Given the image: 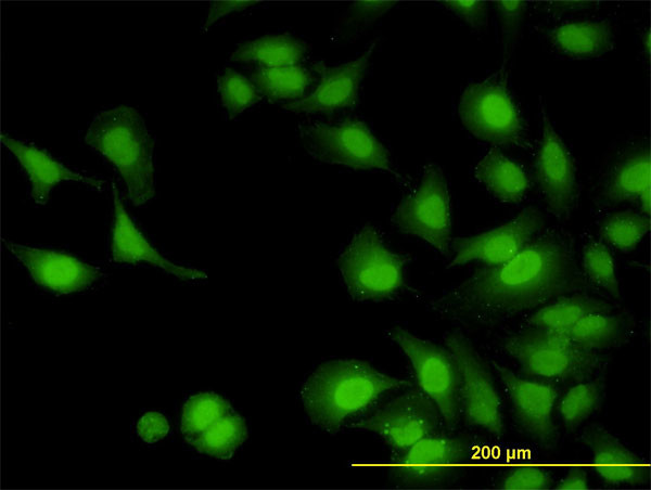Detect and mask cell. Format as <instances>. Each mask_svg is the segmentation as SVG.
Listing matches in <instances>:
<instances>
[{
    "label": "cell",
    "instance_id": "cell-25",
    "mask_svg": "<svg viewBox=\"0 0 651 490\" xmlns=\"http://www.w3.org/2000/svg\"><path fill=\"white\" fill-rule=\"evenodd\" d=\"M612 310L613 306L604 300L576 294L561 297L536 311L528 319V326L562 332L588 314Z\"/></svg>",
    "mask_w": 651,
    "mask_h": 490
},
{
    "label": "cell",
    "instance_id": "cell-15",
    "mask_svg": "<svg viewBox=\"0 0 651 490\" xmlns=\"http://www.w3.org/2000/svg\"><path fill=\"white\" fill-rule=\"evenodd\" d=\"M523 429L541 447L553 448L558 429L552 418L558 390L550 384L522 378L503 365L493 362Z\"/></svg>",
    "mask_w": 651,
    "mask_h": 490
},
{
    "label": "cell",
    "instance_id": "cell-2",
    "mask_svg": "<svg viewBox=\"0 0 651 490\" xmlns=\"http://www.w3.org/2000/svg\"><path fill=\"white\" fill-rule=\"evenodd\" d=\"M408 382L378 372L359 360H334L320 365L304 383L301 398L310 420L335 433L347 417L379 396Z\"/></svg>",
    "mask_w": 651,
    "mask_h": 490
},
{
    "label": "cell",
    "instance_id": "cell-40",
    "mask_svg": "<svg viewBox=\"0 0 651 490\" xmlns=\"http://www.w3.org/2000/svg\"><path fill=\"white\" fill-rule=\"evenodd\" d=\"M589 481L586 470L580 466L571 467L562 480L556 486L561 490L588 489Z\"/></svg>",
    "mask_w": 651,
    "mask_h": 490
},
{
    "label": "cell",
    "instance_id": "cell-13",
    "mask_svg": "<svg viewBox=\"0 0 651 490\" xmlns=\"http://www.w3.org/2000/svg\"><path fill=\"white\" fill-rule=\"evenodd\" d=\"M545 223V217L535 207L524 208L516 217L489 231L456 238L452 243L454 257L448 267H458L470 261H482L497 266L512 259L528 244Z\"/></svg>",
    "mask_w": 651,
    "mask_h": 490
},
{
    "label": "cell",
    "instance_id": "cell-1",
    "mask_svg": "<svg viewBox=\"0 0 651 490\" xmlns=\"http://www.w3.org/2000/svg\"><path fill=\"white\" fill-rule=\"evenodd\" d=\"M577 281L570 246L548 234L531 241L512 259L476 270L433 307L448 317L494 322L558 297Z\"/></svg>",
    "mask_w": 651,
    "mask_h": 490
},
{
    "label": "cell",
    "instance_id": "cell-23",
    "mask_svg": "<svg viewBox=\"0 0 651 490\" xmlns=\"http://www.w3.org/2000/svg\"><path fill=\"white\" fill-rule=\"evenodd\" d=\"M476 179L499 201L518 203L529 188V179L524 169L493 149L476 165Z\"/></svg>",
    "mask_w": 651,
    "mask_h": 490
},
{
    "label": "cell",
    "instance_id": "cell-7",
    "mask_svg": "<svg viewBox=\"0 0 651 490\" xmlns=\"http://www.w3.org/2000/svg\"><path fill=\"white\" fill-rule=\"evenodd\" d=\"M393 221L404 233L421 237L443 255L448 254L450 199L445 176L438 165L425 166L419 184L397 206Z\"/></svg>",
    "mask_w": 651,
    "mask_h": 490
},
{
    "label": "cell",
    "instance_id": "cell-22",
    "mask_svg": "<svg viewBox=\"0 0 651 490\" xmlns=\"http://www.w3.org/2000/svg\"><path fill=\"white\" fill-rule=\"evenodd\" d=\"M548 40L558 52L572 57H595L614 46L612 26L604 20L572 21L553 27Z\"/></svg>",
    "mask_w": 651,
    "mask_h": 490
},
{
    "label": "cell",
    "instance_id": "cell-37",
    "mask_svg": "<svg viewBox=\"0 0 651 490\" xmlns=\"http://www.w3.org/2000/svg\"><path fill=\"white\" fill-rule=\"evenodd\" d=\"M450 10L475 31H484L488 23V5L485 1H444Z\"/></svg>",
    "mask_w": 651,
    "mask_h": 490
},
{
    "label": "cell",
    "instance_id": "cell-39",
    "mask_svg": "<svg viewBox=\"0 0 651 490\" xmlns=\"http://www.w3.org/2000/svg\"><path fill=\"white\" fill-rule=\"evenodd\" d=\"M255 3H256V1H215V2H212L203 27L207 28L209 25L214 24L220 17H222L231 12H234V11H241V10L248 8Z\"/></svg>",
    "mask_w": 651,
    "mask_h": 490
},
{
    "label": "cell",
    "instance_id": "cell-20",
    "mask_svg": "<svg viewBox=\"0 0 651 490\" xmlns=\"http://www.w3.org/2000/svg\"><path fill=\"white\" fill-rule=\"evenodd\" d=\"M651 160L648 147L626 152L608 172L599 198L603 204L637 202L641 214L650 215Z\"/></svg>",
    "mask_w": 651,
    "mask_h": 490
},
{
    "label": "cell",
    "instance_id": "cell-33",
    "mask_svg": "<svg viewBox=\"0 0 651 490\" xmlns=\"http://www.w3.org/2000/svg\"><path fill=\"white\" fill-rule=\"evenodd\" d=\"M218 90L221 104L231 117L241 114L259 100L254 82L230 68L220 75Z\"/></svg>",
    "mask_w": 651,
    "mask_h": 490
},
{
    "label": "cell",
    "instance_id": "cell-16",
    "mask_svg": "<svg viewBox=\"0 0 651 490\" xmlns=\"http://www.w3.org/2000/svg\"><path fill=\"white\" fill-rule=\"evenodd\" d=\"M5 246L38 285L55 293L69 294L85 289L101 276L99 269L65 253L9 242H5Z\"/></svg>",
    "mask_w": 651,
    "mask_h": 490
},
{
    "label": "cell",
    "instance_id": "cell-8",
    "mask_svg": "<svg viewBox=\"0 0 651 490\" xmlns=\"http://www.w3.org/2000/svg\"><path fill=\"white\" fill-rule=\"evenodd\" d=\"M459 117L474 137L497 145H520L524 121L509 90L495 81L467 87L459 103Z\"/></svg>",
    "mask_w": 651,
    "mask_h": 490
},
{
    "label": "cell",
    "instance_id": "cell-12",
    "mask_svg": "<svg viewBox=\"0 0 651 490\" xmlns=\"http://www.w3.org/2000/svg\"><path fill=\"white\" fill-rule=\"evenodd\" d=\"M468 454L465 439L435 433L398 453L393 477L406 487L439 486L452 476Z\"/></svg>",
    "mask_w": 651,
    "mask_h": 490
},
{
    "label": "cell",
    "instance_id": "cell-6",
    "mask_svg": "<svg viewBox=\"0 0 651 490\" xmlns=\"http://www.w3.org/2000/svg\"><path fill=\"white\" fill-rule=\"evenodd\" d=\"M388 336L409 359L420 389L436 404L448 428H454L460 414V373L448 349L423 340L401 327Z\"/></svg>",
    "mask_w": 651,
    "mask_h": 490
},
{
    "label": "cell",
    "instance_id": "cell-4",
    "mask_svg": "<svg viewBox=\"0 0 651 490\" xmlns=\"http://www.w3.org/2000/svg\"><path fill=\"white\" fill-rule=\"evenodd\" d=\"M505 349L524 373L557 381H584L595 375L603 359L577 346L562 332L528 327L505 341Z\"/></svg>",
    "mask_w": 651,
    "mask_h": 490
},
{
    "label": "cell",
    "instance_id": "cell-35",
    "mask_svg": "<svg viewBox=\"0 0 651 490\" xmlns=\"http://www.w3.org/2000/svg\"><path fill=\"white\" fill-rule=\"evenodd\" d=\"M552 476L540 466H516L511 468L498 485L499 489L510 490H540L549 489L552 485Z\"/></svg>",
    "mask_w": 651,
    "mask_h": 490
},
{
    "label": "cell",
    "instance_id": "cell-31",
    "mask_svg": "<svg viewBox=\"0 0 651 490\" xmlns=\"http://www.w3.org/2000/svg\"><path fill=\"white\" fill-rule=\"evenodd\" d=\"M602 387L599 382H585L570 388L560 399L558 412L570 428L580 425L600 405Z\"/></svg>",
    "mask_w": 651,
    "mask_h": 490
},
{
    "label": "cell",
    "instance_id": "cell-41",
    "mask_svg": "<svg viewBox=\"0 0 651 490\" xmlns=\"http://www.w3.org/2000/svg\"><path fill=\"white\" fill-rule=\"evenodd\" d=\"M595 5L596 3L591 1H553L551 3H547L546 8L552 13L561 14L566 12L590 9Z\"/></svg>",
    "mask_w": 651,
    "mask_h": 490
},
{
    "label": "cell",
    "instance_id": "cell-27",
    "mask_svg": "<svg viewBox=\"0 0 651 490\" xmlns=\"http://www.w3.org/2000/svg\"><path fill=\"white\" fill-rule=\"evenodd\" d=\"M256 88L273 101H291L302 98L311 81L310 72L299 65L266 68L252 75Z\"/></svg>",
    "mask_w": 651,
    "mask_h": 490
},
{
    "label": "cell",
    "instance_id": "cell-30",
    "mask_svg": "<svg viewBox=\"0 0 651 490\" xmlns=\"http://www.w3.org/2000/svg\"><path fill=\"white\" fill-rule=\"evenodd\" d=\"M230 412L231 407L220 396L213 392L195 395L183 405L181 431L191 441Z\"/></svg>",
    "mask_w": 651,
    "mask_h": 490
},
{
    "label": "cell",
    "instance_id": "cell-17",
    "mask_svg": "<svg viewBox=\"0 0 651 490\" xmlns=\"http://www.w3.org/2000/svg\"><path fill=\"white\" fill-rule=\"evenodd\" d=\"M582 441L589 449L593 470L609 486H642L650 480V466L616 436L601 426L586 428Z\"/></svg>",
    "mask_w": 651,
    "mask_h": 490
},
{
    "label": "cell",
    "instance_id": "cell-14",
    "mask_svg": "<svg viewBox=\"0 0 651 490\" xmlns=\"http://www.w3.org/2000/svg\"><path fill=\"white\" fill-rule=\"evenodd\" d=\"M535 177L550 211L558 218L567 217L577 198L575 166L570 151L544 108Z\"/></svg>",
    "mask_w": 651,
    "mask_h": 490
},
{
    "label": "cell",
    "instance_id": "cell-32",
    "mask_svg": "<svg viewBox=\"0 0 651 490\" xmlns=\"http://www.w3.org/2000/svg\"><path fill=\"white\" fill-rule=\"evenodd\" d=\"M583 267L591 282L611 296L620 298L621 289L615 261L610 249L603 243L591 241L586 244L583 250Z\"/></svg>",
    "mask_w": 651,
    "mask_h": 490
},
{
    "label": "cell",
    "instance_id": "cell-9",
    "mask_svg": "<svg viewBox=\"0 0 651 490\" xmlns=\"http://www.w3.org/2000/svg\"><path fill=\"white\" fill-rule=\"evenodd\" d=\"M302 139L308 152L319 160L356 169L392 171L387 150L361 121L314 125L302 131Z\"/></svg>",
    "mask_w": 651,
    "mask_h": 490
},
{
    "label": "cell",
    "instance_id": "cell-24",
    "mask_svg": "<svg viewBox=\"0 0 651 490\" xmlns=\"http://www.w3.org/2000/svg\"><path fill=\"white\" fill-rule=\"evenodd\" d=\"M306 53V44L289 35L264 36L241 44L231 61L272 68L296 65Z\"/></svg>",
    "mask_w": 651,
    "mask_h": 490
},
{
    "label": "cell",
    "instance_id": "cell-38",
    "mask_svg": "<svg viewBox=\"0 0 651 490\" xmlns=\"http://www.w3.org/2000/svg\"><path fill=\"white\" fill-rule=\"evenodd\" d=\"M169 431L167 418L156 412L144 413L137 423V434L146 443H153L163 439Z\"/></svg>",
    "mask_w": 651,
    "mask_h": 490
},
{
    "label": "cell",
    "instance_id": "cell-34",
    "mask_svg": "<svg viewBox=\"0 0 651 490\" xmlns=\"http://www.w3.org/2000/svg\"><path fill=\"white\" fill-rule=\"evenodd\" d=\"M501 28L502 56L509 59L521 37L526 15L525 1H495L493 3Z\"/></svg>",
    "mask_w": 651,
    "mask_h": 490
},
{
    "label": "cell",
    "instance_id": "cell-5",
    "mask_svg": "<svg viewBox=\"0 0 651 490\" xmlns=\"http://www.w3.org/2000/svg\"><path fill=\"white\" fill-rule=\"evenodd\" d=\"M405 263L370 225L357 231L339 258L345 285L352 296L362 300L384 298L399 289Z\"/></svg>",
    "mask_w": 651,
    "mask_h": 490
},
{
    "label": "cell",
    "instance_id": "cell-11",
    "mask_svg": "<svg viewBox=\"0 0 651 490\" xmlns=\"http://www.w3.org/2000/svg\"><path fill=\"white\" fill-rule=\"evenodd\" d=\"M442 420L436 404L421 389H412L381 407L357 427L380 435L400 453L435 434Z\"/></svg>",
    "mask_w": 651,
    "mask_h": 490
},
{
    "label": "cell",
    "instance_id": "cell-10",
    "mask_svg": "<svg viewBox=\"0 0 651 490\" xmlns=\"http://www.w3.org/2000/svg\"><path fill=\"white\" fill-rule=\"evenodd\" d=\"M460 373V412L467 422L501 436L503 420L500 398L490 373L471 341L459 331L445 337Z\"/></svg>",
    "mask_w": 651,
    "mask_h": 490
},
{
    "label": "cell",
    "instance_id": "cell-18",
    "mask_svg": "<svg viewBox=\"0 0 651 490\" xmlns=\"http://www.w3.org/2000/svg\"><path fill=\"white\" fill-rule=\"evenodd\" d=\"M373 48L372 44L361 56L344 65L324 68L321 82L310 95L284 107L297 113H318L353 106Z\"/></svg>",
    "mask_w": 651,
    "mask_h": 490
},
{
    "label": "cell",
    "instance_id": "cell-21",
    "mask_svg": "<svg viewBox=\"0 0 651 490\" xmlns=\"http://www.w3.org/2000/svg\"><path fill=\"white\" fill-rule=\"evenodd\" d=\"M3 145L16 157L25 170L30 185V197L37 204H46L51 190L62 181H76L100 189L103 181L84 176L66 168L46 152L8 136H1Z\"/></svg>",
    "mask_w": 651,
    "mask_h": 490
},
{
    "label": "cell",
    "instance_id": "cell-3",
    "mask_svg": "<svg viewBox=\"0 0 651 490\" xmlns=\"http://www.w3.org/2000/svg\"><path fill=\"white\" fill-rule=\"evenodd\" d=\"M85 141L116 168L133 205L142 206L154 196V141L137 109L118 105L99 112Z\"/></svg>",
    "mask_w": 651,
    "mask_h": 490
},
{
    "label": "cell",
    "instance_id": "cell-29",
    "mask_svg": "<svg viewBox=\"0 0 651 490\" xmlns=\"http://www.w3.org/2000/svg\"><path fill=\"white\" fill-rule=\"evenodd\" d=\"M650 229L648 216L623 210L607 216L599 227L601 237L613 247L629 252L634 249Z\"/></svg>",
    "mask_w": 651,
    "mask_h": 490
},
{
    "label": "cell",
    "instance_id": "cell-42",
    "mask_svg": "<svg viewBox=\"0 0 651 490\" xmlns=\"http://www.w3.org/2000/svg\"><path fill=\"white\" fill-rule=\"evenodd\" d=\"M642 46L646 53H650V33L646 31L642 36Z\"/></svg>",
    "mask_w": 651,
    "mask_h": 490
},
{
    "label": "cell",
    "instance_id": "cell-28",
    "mask_svg": "<svg viewBox=\"0 0 651 490\" xmlns=\"http://www.w3.org/2000/svg\"><path fill=\"white\" fill-rule=\"evenodd\" d=\"M246 438L247 428L244 420L229 413L213 423L191 442L202 453L227 459Z\"/></svg>",
    "mask_w": 651,
    "mask_h": 490
},
{
    "label": "cell",
    "instance_id": "cell-19",
    "mask_svg": "<svg viewBox=\"0 0 651 490\" xmlns=\"http://www.w3.org/2000/svg\"><path fill=\"white\" fill-rule=\"evenodd\" d=\"M113 198L114 224L111 254L114 261L146 262L162 268L181 280H203L206 278V274L200 270L178 266L164 258L132 223L115 188L113 189Z\"/></svg>",
    "mask_w": 651,
    "mask_h": 490
},
{
    "label": "cell",
    "instance_id": "cell-36",
    "mask_svg": "<svg viewBox=\"0 0 651 490\" xmlns=\"http://www.w3.org/2000/svg\"><path fill=\"white\" fill-rule=\"evenodd\" d=\"M396 4L395 1H356L344 15L343 27L353 33L363 29Z\"/></svg>",
    "mask_w": 651,
    "mask_h": 490
},
{
    "label": "cell",
    "instance_id": "cell-26",
    "mask_svg": "<svg viewBox=\"0 0 651 490\" xmlns=\"http://www.w3.org/2000/svg\"><path fill=\"white\" fill-rule=\"evenodd\" d=\"M627 332L628 323L625 318L611 312L588 314L562 331L577 346L595 351L620 345L625 340Z\"/></svg>",
    "mask_w": 651,
    "mask_h": 490
}]
</instances>
